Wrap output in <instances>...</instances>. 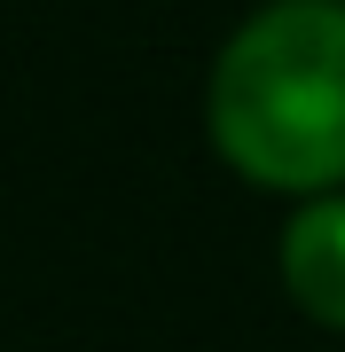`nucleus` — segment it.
Returning a JSON list of instances; mask_svg holds the SVG:
<instances>
[{"instance_id":"1","label":"nucleus","mask_w":345,"mask_h":352,"mask_svg":"<svg viewBox=\"0 0 345 352\" xmlns=\"http://www.w3.org/2000/svg\"><path fill=\"white\" fill-rule=\"evenodd\" d=\"M212 141L267 188L345 180V0H267L212 63Z\"/></svg>"},{"instance_id":"2","label":"nucleus","mask_w":345,"mask_h":352,"mask_svg":"<svg viewBox=\"0 0 345 352\" xmlns=\"http://www.w3.org/2000/svg\"><path fill=\"white\" fill-rule=\"evenodd\" d=\"M282 282L314 321L345 329V196H314L282 227Z\"/></svg>"}]
</instances>
